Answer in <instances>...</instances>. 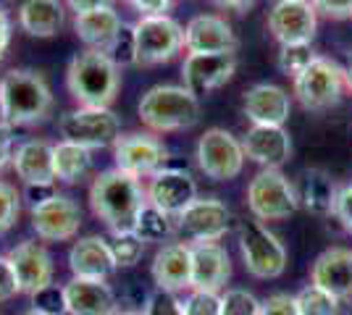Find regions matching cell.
Listing matches in <instances>:
<instances>
[{"label":"cell","instance_id":"cell-14","mask_svg":"<svg viewBox=\"0 0 352 315\" xmlns=\"http://www.w3.org/2000/svg\"><path fill=\"white\" fill-rule=\"evenodd\" d=\"M265 24L279 45H310L318 30V11L310 0H276Z\"/></svg>","mask_w":352,"mask_h":315},{"label":"cell","instance_id":"cell-24","mask_svg":"<svg viewBox=\"0 0 352 315\" xmlns=\"http://www.w3.org/2000/svg\"><path fill=\"white\" fill-rule=\"evenodd\" d=\"M242 150L261 168H281L292 155V139L284 126H250L242 137Z\"/></svg>","mask_w":352,"mask_h":315},{"label":"cell","instance_id":"cell-4","mask_svg":"<svg viewBox=\"0 0 352 315\" xmlns=\"http://www.w3.org/2000/svg\"><path fill=\"white\" fill-rule=\"evenodd\" d=\"M137 116L153 135L184 132L200 121V97L184 84H155L140 97Z\"/></svg>","mask_w":352,"mask_h":315},{"label":"cell","instance_id":"cell-16","mask_svg":"<svg viewBox=\"0 0 352 315\" xmlns=\"http://www.w3.org/2000/svg\"><path fill=\"white\" fill-rule=\"evenodd\" d=\"M8 263L16 273V281H19V292L21 294H34L40 292L43 286L53 284V273H56V266H53V257L47 253L43 242L37 240H24L19 242L16 247L8 250Z\"/></svg>","mask_w":352,"mask_h":315},{"label":"cell","instance_id":"cell-21","mask_svg":"<svg viewBox=\"0 0 352 315\" xmlns=\"http://www.w3.org/2000/svg\"><path fill=\"white\" fill-rule=\"evenodd\" d=\"M153 284L163 292H184L192 284V250L190 242H166L150 266Z\"/></svg>","mask_w":352,"mask_h":315},{"label":"cell","instance_id":"cell-53","mask_svg":"<svg viewBox=\"0 0 352 315\" xmlns=\"http://www.w3.org/2000/svg\"><path fill=\"white\" fill-rule=\"evenodd\" d=\"M24 315H43V313H37V310H27Z\"/></svg>","mask_w":352,"mask_h":315},{"label":"cell","instance_id":"cell-54","mask_svg":"<svg viewBox=\"0 0 352 315\" xmlns=\"http://www.w3.org/2000/svg\"><path fill=\"white\" fill-rule=\"evenodd\" d=\"M3 5H6V0H0V8H3Z\"/></svg>","mask_w":352,"mask_h":315},{"label":"cell","instance_id":"cell-17","mask_svg":"<svg viewBox=\"0 0 352 315\" xmlns=\"http://www.w3.org/2000/svg\"><path fill=\"white\" fill-rule=\"evenodd\" d=\"M147 202L155 205L158 210L168 213L171 218H176L182 210L190 205L192 200H197V184L192 179L190 171L184 168H163L155 176L147 179L145 187Z\"/></svg>","mask_w":352,"mask_h":315},{"label":"cell","instance_id":"cell-48","mask_svg":"<svg viewBox=\"0 0 352 315\" xmlns=\"http://www.w3.org/2000/svg\"><path fill=\"white\" fill-rule=\"evenodd\" d=\"M69 11L76 14H87V11H98V8H113L116 0H66Z\"/></svg>","mask_w":352,"mask_h":315},{"label":"cell","instance_id":"cell-52","mask_svg":"<svg viewBox=\"0 0 352 315\" xmlns=\"http://www.w3.org/2000/svg\"><path fill=\"white\" fill-rule=\"evenodd\" d=\"M113 315H145V313H142V310H121V307H118Z\"/></svg>","mask_w":352,"mask_h":315},{"label":"cell","instance_id":"cell-3","mask_svg":"<svg viewBox=\"0 0 352 315\" xmlns=\"http://www.w3.org/2000/svg\"><path fill=\"white\" fill-rule=\"evenodd\" d=\"M66 87L76 105L85 108H111L121 90V69L108 53L85 47L69 60Z\"/></svg>","mask_w":352,"mask_h":315},{"label":"cell","instance_id":"cell-35","mask_svg":"<svg viewBox=\"0 0 352 315\" xmlns=\"http://www.w3.org/2000/svg\"><path fill=\"white\" fill-rule=\"evenodd\" d=\"M21 215V195L14 184L0 179V234L11 231Z\"/></svg>","mask_w":352,"mask_h":315},{"label":"cell","instance_id":"cell-31","mask_svg":"<svg viewBox=\"0 0 352 315\" xmlns=\"http://www.w3.org/2000/svg\"><path fill=\"white\" fill-rule=\"evenodd\" d=\"M132 231L145 242V244L147 242H166L176 231V221L168 213H163V210H158L155 205L147 202L145 208L140 210Z\"/></svg>","mask_w":352,"mask_h":315},{"label":"cell","instance_id":"cell-10","mask_svg":"<svg viewBox=\"0 0 352 315\" xmlns=\"http://www.w3.org/2000/svg\"><path fill=\"white\" fill-rule=\"evenodd\" d=\"M195 161L210 181H232L242 174L248 158L242 150V139L221 126H213L197 139Z\"/></svg>","mask_w":352,"mask_h":315},{"label":"cell","instance_id":"cell-42","mask_svg":"<svg viewBox=\"0 0 352 315\" xmlns=\"http://www.w3.org/2000/svg\"><path fill=\"white\" fill-rule=\"evenodd\" d=\"M331 215L337 218L339 226H342L344 231L352 234V181L344 184V187H339L337 202H334V213H331Z\"/></svg>","mask_w":352,"mask_h":315},{"label":"cell","instance_id":"cell-46","mask_svg":"<svg viewBox=\"0 0 352 315\" xmlns=\"http://www.w3.org/2000/svg\"><path fill=\"white\" fill-rule=\"evenodd\" d=\"M140 16H163L171 8V0H126Z\"/></svg>","mask_w":352,"mask_h":315},{"label":"cell","instance_id":"cell-13","mask_svg":"<svg viewBox=\"0 0 352 315\" xmlns=\"http://www.w3.org/2000/svg\"><path fill=\"white\" fill-rule=\"evenodd\" d=\"M32 229L43 242H72L82 229V208L72 195H53L30 208Z\"/></svg>","mask_w":352,"mask_h":315},{"label":"cell","instance_id":"cell-27","mask_svg":"<svg viewBox=\"0 0 352 315\" xmlns=\"http://www.w3.org/2000/svg\"><path fill=\"white\" fill-rule=\"evenodd\" d=\"M121 27H124V21L116 8H98V11L74 16V34L89 50H100V53H108V47L113 45Z\"/></svg>","mask_w":352,"mask_h":315},{"label":"cell","instance_id":"cell-39","mask_svg":"<svg viewBox=\"0 0 352 315\" xmlns=\"http://www.w3.org/2000/svg\"><path fill=\"white\" fill-rule=\"evenodd\" d=\"M313 58H316V53L310 45H279V69L292 79L300 71H305V66Z\"/></svg>","mask_w":352,"mask_h":315},{"label":"cell","instance_id":"cell-20","mask_svg":"<svg viewBox=\"0 0 352 315\" xmlns=\"http://www.w3.org/2000/svg\"><path fill=\"white\" fill-rule=\"evenodd\" d=\"M192 250V284L190 289L219 292L232 276V257L221 242H195Z\"/></svg>","mask_w":352,"mask_h":315},{"label":"cell","instance_id":"cell-34","mask_svg":"<svg viewBox=\"0 0 352 315\" xmlns=\"http://www.w3.org/2000/svg\"><path fill=\"white\" fill-rule=\"evenodd\" d=\"M261 305L263 300H258L248 289H226L221 294V315H261Z\"/></svg>","mask_w":352,"mask_h":315},{"label":"cell","instance_id":"cell-30","mask_svg":"<svg viewBox=\"0 0 352 315\" xmlns=\"http://www.w3.org/2000/svg\"><path fill=\"white\" fill-rule=\"evenodd\" d=\"M92 171V150L60 139L53 145V176L60 184H79Z\"/></svg>","mask_w":352,"mask_h":315},{"label":"cell","instance_id":"cell-8","mask_svg":"<svg viewBox=\"0 0 352 315\" xmlns=\"http://www.w3.org/2000/svg\"><path fill=\"white\" fill-rule=\"evenodd\" d=\"M60 139L82 145L87 150H103L113 148L118 137H121V121L111 108H74L69 113H63L58 121Z\"/></svg>","mask_w":352,"mask_h":315},{"label":"cell","instance_id":"cell-51","mask_svg":"<svg viewBox=\"0 0 352 315\" xmlns=\"http://www.w3.org/2000/svg\"><path fill=\"white\" fill-rule=\"evenodd\" d=\"M344 84H347V92L352 95V56L344 63Z\"/></svg>","mask_w":352,"mask_h":315},{"label":"cell","instance_id":"cell-56","mask_svg":"<svg viewBox=\"0 0 352 315\" xmlns=\"http://www.w3.org/2000/svg\"><path fill=\"white\" fill-rule=\"evenodd\" d=\"M0 121H3V119H0Z\"/></svg>","mask_w":352,"mask_h":315},{"label":"cell","instance_id":"cell-11","mask_svg":"<svg viewBox=\"0 0 352 315\" xmlns=\"http://www.w3.org/2000/svg\"><path fill=\"white\" fill-rule=\"evenodd\" d=\"M113 163L134 179H150L168 165V148L153 132H129L113 142Z\"/></svg>","mask_w":352,"mask_h":315},{"label":"cell","instance_id":"cell-40","mask_svg":"<svg viewBox=\"0 0 352 315\" xmlns=\"http://www.w3.org/2000/svg\"><path fill=\"white\" fill-rule=\"evenodd\" d=\"M142 313L145 315H184V307H182V300L176 297L174 292L155 289V292L147 297Z\"/></svg>","mask_w":352,"mask_h":315},{"label":"cell","instance_id":"cell-12","mask_svg":"<svg viewBox=\"0 0 352 315\" xmlns=\"http://www.w3.org/2000/svg\"><path fill=\"white\" fill-rule=\"evenodd\" d=\"M176 231L195 242H221L232 229V210L219 197H197L174 218Z\"/></svg>","mask_w":352,"mask_h":315},{"label":"cell","instance_id":"cell-44","mask_svg":"<svg viewBox=\"0 0 352 315\" xmlns=\"http://www.w3.org/2000/svg\"><path fill=\"white\" fill-rule=\"evenodd\" d=\"M16 294H21L19 292V281H16V273L11 268V263H8V257L3 255L0 257V302L14 300Z\"/></svg>","mask_w":352,"mask_h":315},{"label":"cell","instance_id":"cell-7","mask_svg":"<svg viewBox=\"0 0 352 315\" xmlns=\"http://www.w3.org/2000/svg\"><path fill=\"white\" fill-rule=\"evenodd\" d=\"M239 255L242 266L255 279H279L287 270V247L284 242L261 221H245L239 226Z\"/></svg>","mask_w":352,"mask_h":315},{"label":"cell","instance_id":"cell-29","mask_svg":"<svg viewBox=\"0 0 352 315\" xmlns=\"http://www.w3.org/2000/svg\"><path fill=\"white\" fill-rule=\"evenodd\" d=\"M337 184L334 179L323 171V168H308L300 179L297 187V200L300 205L313 213V215H331L334 213V202H337Z\"/></svg>","mask_w":352,"mask_h":315},{"label":"cell","instance_id":"cell-45","mask_svg":"<svg viewBox=\"0 0 352 315\" xmlns=\"http://www.w3.org/2000/svg\"><path fill=\"white\" fill-rule=\"evenodd\" d=\"M14 126H8L6 121H0V171L6 165H11L14 158Z\"/></svg>","mask_w":352,"mask_h":315},{"label":"cell","instance_id":"cell-55","mask_svg":"<svg viewBox=\"0 0 352 315\" xmlns=\"http://www.w3.org/2000/svg\"><path fill=\"white\" fill-rule=\"evenodd\" d=\"M337 315H342V313H337Z\"/></svg>","mask_w":352,"mask_h":315},{"label":"cell","instance_id":"cell-47","mask_svg":"<svg viewBox=\"0 0 352 315\" xmlns=\"http://www.w3.org/2000/svg\"><path fill=\"white\" fill-rule=\"evenodd\" d=\"M53 195H58V187H56V184H32V187H27L30 208L40 205V202H45V200H50Z\"/></svg>","mask_w":352,"mask_h":315},{"label":"cell","instance_id":"cell-18","mask_svg":"<svg viewBox=\"0 0 352 315\" xmlns=\"http://www.w3.org/2000/svg\"><path fill=\"white\" fill-rule=\"evenodd\" d=\"M310 284L321 286L334 300L352 302V250L329 247L310 266Z\"/></svg>","mask_w":352,"mask_h":315},{"label":"cell","instance_id":"cell-2","mask_svg":"<svg viewBox=\"0 0 352 315\" xmlns=\"http://www.w3.org/2000/svg\"><path fill=\"white\" fill-rule=\"evenodd\" d=\"M56 105L53 90L40 71L11 69L0 79V119L8 126L43 124Z\"/></svg>","mask_w":352,"mask_h":315},{"label":"cell","instance_id":"cell-50","mask_svg":"<svg viewBox=\"0 0 352 315\" xmlns=\"http://www.w3.org/2000/svg\"><path fill=\"white\" fill-rule=\"evenodd\" d=\"M213 5H219V8H226V11H236V14H242V11H250L258 0H210Z\"/></svg>","mask_w":352,"mask_h":315},{"label":"cell","instance_id":"cell-6","mask_svg":"<svg viewBox=\"0 0 352 315\" xmlns=\"http://www.w3.org/2000/svg\"><path fill=\"white\" fill-rule=\"evenodd\" d=\"M292 90L297 103L305 110H313V113L329 110L342 100V95L347 90L344 66H339L337 60L326 56H316L305 66V71H300L292 79Z\"/></svg>","mask_w":352,"mask_h":315},{"label":"cell","instance_id":"cell-1","mask_svg":"<svg viewBox=\"0 0 352 315\" xmlns=\"http://www.w3.org/2000/svg\"><path fill=\"white\" fill-rule=\"evenodd\" d=\"M89 208L95 218H100L111 231H129L147 205V195L142 181L118 171L116 165L100 171L89 184Z\"/></svg>","mask_w":352,"mask_h":315},{"label":"cell","instance_id":"cell-36","mask_svg":"<svg viewBox=\"0 0 352 315\" xmlns=\"http://www.w3.org/2000/svg\"><path fill=\"white\" fill-rule=\"evenodd\" d=\"M108 56L116 63L118 69L124 66H137V40H134V27L124 24L118 37L113 40V45L108 47Z\"/></svg>","mask_w":352,"mask_h":315},{"label":"cell","instance_id":"cell-26","mask_svg":"<svg viewBox=\"0 0 352 315\" xmlns=\"http://www.w3.org/2000/svg\"><path fill=\"white\" fill-rule=\"evenodd\" d=\"M11 168L27 187L32 184H56L53 176V145L47 139H27L16 145Z\"/></svg>","mask_w":352,"mask_h":315},{"label":"cell","instance_id":"cell-49","mask_svg":"<svg viewBox=\"0 0 352 315\" xmlns=\"http://www.w3.org/2000/svg\"><path fill=\"white\" fill-rule=\"evenodd\" d=\"M8 45H11V21H8V14L0 8V60L6 56Z\"/></svg>","mask_w":352,"mask_h":315},{"label":"cell","instance_id":"cell-43","mask_svg":"<svg viewBox=\"0 0 352 315\" xmlns=\"http://www.w3.org/2000/svg\"><path fill=\"white\" fill-rule=\"evenodd\" d=\"M310 5L318 14L329 16V19H352V0H310Z\"/></svg>","mask_w":352,"mask_h":315},{"label":"cell","instance_id":"cell-23","mask_svg":"<svg viewBox=\"0 0 352 315\" xmlns=\"http://www.w3.org/2000/svg\"><path fill=\"white\" fill-rule=\"evenodd\" d=\"M66 315H113L118 310L116 292L103 279H76L63 284Z\"/></svg>","mask_w":352,"mask_h":315},{"label":"cell","instance_id":"cell-25","mask_svg":"<svg viewBox=\"0 0 352 315\" xmlns=\"http://www.w3.org/2000/svg\"><path fill=\"white\" fill-rule=\"evenodd\" d=\"M69 270L76 279H103L108 281L116 270V263L108 250V240L100 234H89L72 244L69 250Z\"/></svg>","mask_w":352,"mask_h":315},{"label":"cell","instance_id":"cell-15","mask_svg":"<svg viewBox=\"0 0 352 315\" xmlns=\"http://www.w3.org/2000/svg\"><path fill=\"white\" fill-rule=\"evenodd\" d=\"M236 71L234 53H187L182 63V84L195 95H208V92L223 87Z\"/></svg>","mask_w":352,"mask_h":315},{"label":"cell","instance_id":"cell-37","mask_svg":"<svg viewBox=\"0 0 352 315\" xmlns=\"http://www.w3.org/2000/svg\"><path fill=\"white\" fill-rule=\"evenodd\" d=\"M182 307H184V315H221V294L203 292V289H187Z\"/></svg>","mask_w":352,"mask_h":315},{"label":"cell","instance_id":"cell-28","mask_svg":"<svg viewBox=\"0 0 352 315\" xmlns=\"http://www.w3.org/2000/svg\"><path fill=\"white\" fill-rule=\"evenodd\" d=\"M66 24V8L60 0H24L19 5V27L30 37H56Z\"/></svg>","mask_w":352,"mask_h":315},{"label":"cell","instance_id":"cell-19","mask_svg":"<svg viewBox=\"0 0 352 315\" xmlns=\"http://www.w3.org/2000/svg\"><path fill=\"white\" fill-rule=\"evenodd\" d=\"M242 113L248 116L252 126H284L289 121V113H292L289 92L279 84L261 82L245 92Z\"/></svg>","mask_w":352,"mask_h":315},{"label":"cell","instance_id":"cell-9","mask_svg":"<svg viewBox=\"0 0 352 315\" xmlns=\"http://www.w3.org/2000/svg\"><path fill=\"white\" fill-rule=\"evenodd\" d=\"M132 27L137 40V66L168 63L184 47V27L168 14L140 16Z\"/></svg>","mask_w":352,"mask_h":315},{"label":"cell","instance_id":"cell-32","mask_svg":"<svg viewBox=\"0 0 352 315\" xmlns=\"http://www.w3.org/2000/svg\"><path fill=\"white\" fill-rule=\"evenodd\" d=\"M108 250H111V257H113L116 268H132L145 255V242L140 240L132 229L129 231H111Z\"/></svg>","mask_w":352,"mask_h":315},{"label":"cell","instance_id":"cell-22","mask_svg":"<svg viewBox=\"0 0 352 315\" xmlns=\"http://www.w3.org/2000/svg\"><path fill=\"white\" fill-rule=\"evenodd\" d=\"M236 34L226 19L216 14H200L184 27L187 53H236Z\"/></svg>","mask_w":352,"mask_h":315},{"label":"cell","instance_id":"cell-41","mask_svg":"<svg viewBox=\"0 0 352 315\" xmlns=\"http://www.w3.org/2000/svg\"><path fill=\"white\" fill-rule=\"evenodd\" d=\"M261 315H300V307H297L294 294L276 292V294H271V297H265L263 300V305H261Z\"/></svg>","mask_w":352,"mask_h":315},{"label":"cell","instance_id":"cell-33","mask_svg":"<svg viewBox=\"0 0 352 315\" xmlns=\"http://www.w3.org/2000/svg\"><path fill=\"white\" fill-rule=\"evenodd\" d=\"M297 300V307H300V315H337L339 313V302L323 292L321 286L308 284L305 289H300L294 294Z\"/></svg>","mask_w":352,"mask_h":315},{"label":"cell","instance_id":"cell-38","mask_svg":"<svg viewBox=\"0 0 352 315\" xmlns=\"http://www.w3.org/2000/svg\"><path fill=\"white\" fill-rule=\"evenodd\" d=\"M32 310L43 315H66V294L63 286L47 284L32 294Z\"/></svg>","mask_w":352,"mask_h":315},{"label":"cell","instance_id":"cell-5","mask_svg":"<svg viewBox=\"0 0 352 315\" xmlns=\"http://www.w3.org/2000/svg\"><path fill=\"white\" fill-rule=\"evenodd\" d=\"M248 208L255 221H287L297 213V187L281 174V168H261L248 184Z\"/></svg>","mask_w":352,"mask_h":315}]
</instances>
